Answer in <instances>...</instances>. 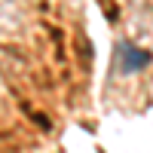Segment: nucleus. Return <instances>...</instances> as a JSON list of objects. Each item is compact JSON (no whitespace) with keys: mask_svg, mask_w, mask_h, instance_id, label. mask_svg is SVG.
<instances>
[{"mask_svg":"<svg viewBox=\"0 0 153 153\" xmlns=\"http://www.w3.org/2000/svg\"><path fill=\"white\" fill-rule=\"evenodd\" d=\"M150 61H153V52L135 46L132 40H117V46H113V65H117V71L123 76H132V74L147 71Z\"/></svg>","mask_w":153,"mask_h":153,"instance_id":"f257e3e1","label":"nucleus"}]
</instances>
